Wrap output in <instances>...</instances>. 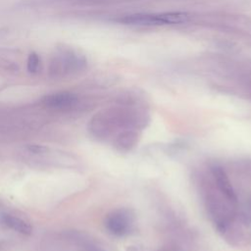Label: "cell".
Masks as SVG:
<instances>
[{"label": "cell", "mask_w": 251, "mask_h": 251, "mask_svg": "<svg viewBox=\"0 0 251 251\" xmlns=\"http://www.w3.org/2000/svg\"><path fill=\"white\" fill-rule=\"evenodd\" d=\"M190 20V15L182 11H171L153 14H132L118 20L119 23L139 26H159L175 25L186 24Z\"/></svg>", "instance_id": "1"}, {"label": "cell", "mask_w": 251, "mask_h": 251, "mask_svg": "<svg viewBox=\"0 0 251 251\" xmlns=\"http://www.w3.org/2000/svg\"><path fill=\"white\" fill-rule=\"evenodd\" d=\"M28 150L30 152H33V153H43L47 150L46 147L42 146V145H29L28 146Z\"/></svg>", "instance_id": "9"}, {"label": "cell", "mask_w": 251, "mask_h": 251, "mask_svg": "<svg viewBox=\"0 0 251 251\" xmlns=\"http://www.w3.org/2000/svg\"><path fill=\"white\" fill-rule=\"evenodd\" d=\"M39 65H40V58L39 56L32 52L28 55L27 57V63H26V68H27V71L31 74H34L38 71V68H39Z\"/></svg>", "instance_id": "8"}, {"label": "cell", "mask_w": 251, "mask_h": 251, "mask_svg": "<svg viewBox=\"0 0 251 251\" xmlns=\"http://www.w3.org/2000/svg\"><path fill=\"white\" fill-rule=\"evenodd\" d=\"M0 220L4 226L19 233L30 235L32 232V226H30V224L19 217L10 214H2Z\"/></svg>", "instance_id": "7"}, {"label": "cell", "mask_w": 251, "mask_h": 251, "mask_svg": "<svg viewBox=\"0 0 251 251\" xmlns=\"http://www.w3.org/2000/svg\"><path fill=\"white\" fill-rule=\"evenodd\" d=\"M86 66V60L72 50L61 51L51 62L50 71L54 75H66L83 70Z\"/></svg>", "instance_id": "3"}, {"label": "cell", "mask_w": 251, "mask_h": 251, "mask_svg": "<svg viewBox=\"0 0 251 251\" xmlns=\"http://www.w3.org/2000/svg\"><path fill=\"white\" fill-rule=\"evenodd\" d=\"M134 223L133 214L127 209H117L109 213L104 221V225L109 233L115 236L127 235Z\"/></svg>", "instance_id": "2"}, {"label": "cell", "mask_w": 251, "mask_h": 251, "mask_svg": "<svg viewBox=\"0 0 251 251\" xmlns=\"http://www.w3.org/2000/svg\"><path fill=\"white\" fill-rule=\"evenodd\" d=\"M78 101L75 93L69 91H59L46 95L42 103L44 106L54 110H69L76 105Z\"/></svg>", "instance_id": "4"}, {"label": "cell", "mask_w": 251, "mask_h": 251, "mask_svg": "<svg viewBox=\"0 0 251 251\" xmlns=\"http://www.w3.org/2000/svg\"><path fill=\"white\" fill-rule=\"evenodd\" d=\"M212 175L214 176V179L216 181V185L219 189V191L225 196V198L233 205H236L237 203V196L235 194V191L233 190V187L229 181V178L225 172V170L219 166H214L212 168Z\"/></svg>", "instance_id": "5"}, {"label": "cell", "mask_w": 251, "mask_h": 251, "mask_svg": "<svg viewBox=\"0 0 251 251\" xmlns=\"http://www.w3.org/2000/svg\"><path fill=\"white\" fill-rule=\"evenodd\" d=\"M139 140V134L135 129H126L118 134L114 145L120 152H128L136 146Z\"/></svg>", "instance_id": "6"}]
</instances>
